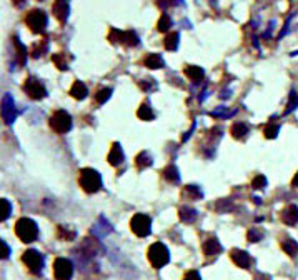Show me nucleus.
<instances>
[{"label": "nucleus", "instance_id": "nucleus-1", "mask_svg": "<svg viewBox=\"0 0 298 280\" xmlns=\"http://www.w3.org/2000/svg\"><path fill=\"white\" fill-rule=\"evenodd\" d=\"M79 184L84 192L95 193L102 188V175L93 169H80Z\"/></svg>", "mask_w": 298, "mask_h": 280}, {"label": "nucleus", "instance_id": "nucleus-2", "mask_svg": "<svg viewBox=\"0 0 298 280\" xmlns=\"http://www.w3.org/2000/svg\"><path fill=\"white\" fill-rule=\"evenodd\" d=\"M15 234L20 240H22V242L30 244V242H33V240H37L38 227L32 218L22 217V218H19L15 223Z\"/></svg>", "mask_w": 298, "mask_h": 280}, {"label": "nucleus", "instance_id": "nucleus-3", "mask_svg": "<svg viewBox=\"0 0 298 280\" xmlns=\"http://www.w3.org/2000/svg\"><path fill=\"white\" fill-rule=\"evenodd\" d=\"M25 24L30 29V32L38 33V35H44L47 30V24H49V19H47V14L40 8H33V10L27 12L25 15Z\"/></svg>", "mask_w": 298, "mask_h": 280}, {"label": "nucleus", "instance_id": "nucleus-4", "mask_svg": "<svg viewBox=\"0 0 298 280\" xmlns=\"http://www.w3.org/2000/svg\"><path fill=\"white\" fill-rule=\"evenodd\" d=\"M147 255H149V260L153 269H162V267L167 265L168 260H170V252H168V249L165 247V244L162 242H155L150 245Z\"/></svg>", "mask_w": 298, "mask_h": 280}, {"label": "nucleus", "instance_id": "nucleus-5", "mask_svg": "<svg viewBox=\"0 0 298 280\" xmlns=\"http://www.w3.org/2000/svg\"><path fill=\"white\" fill-rule=\"evenodd\" d=\"M49 124H50V128L55 133L63 135V133L70 132L72 128V115L68 114L67 110H55L54 114L50 115Z\"/></svg>", "mask_w": 298, "mask_h": 280}, {"label": "nucleus", "instance_id": "nucleus-6", "mask_svg": "<svg viewBox=\"0 0 298 280\" xmlns=\"http://www.w3.org/2000/svg\"><path fill=\"white\" fill-rule=\"evenodd\" d=\"M130 229L137 237H149L152 232V218L147 214H135L130 220Z\"/></svg>", "mask_w": 298, "mask_h": 280}, {"label": "nucleus", "instance_id": "nucleus-7", "mask_svg": "<svg viewBox=\"0 0 298 280\" xmlns=\"http://www.w3.org/2000/svg\"><path fill=\"white\" fill-rule=\"evenodd\" d=\"M22 262L27 265V269L32 274L38 275L44 269V255L40 252L35 250V249H29L22 253Z\"/></svg>", "mask_w": 298, "mask_h": 280}, {"label": "nucleus", "instance_id": "nucleus-8", "mask_svg": "<svg viewBox=\"0 0 298 280\" xmlns=\"http://www.w3.org/2000/svg\"><path fill=\"white\" fill-rule=\"evenodd\" d=\"M24 92L32 98V100H42L47 97V89L37 77H29L24 84Z\"/></svg>", "mask_w": 298, "mask_h": 280}, {"label": "nucleus", "instance_id": "nucleus-9", "mask_svg": "<svg viewBox=\"0 0 298 280\" xmlns=\"http://www.w3.org/2000/svg\"><path fill=\"white\" fill-rule=\"evenodd\" d=\"M17 115H19V112H17L14 97H12L10 93H3V97H2V119H3V122H5L7 125H10V124L15 122Z\"/></svg>", "mask_w": 298, "mask_h": 280}, {"label": "nucleus", "instance_id": "nucleus-10", "mask_svg": "<svg viewBox=\"0 0 298 280\" xmlns=\"http://www.w3.org/2000/svg\"><path fill=\"white\" fill-rule=\"evenodd\" d=\"M73 274V264L68 258L59 257L54 262V277L57 280H68Z\"/></svg>", "mask_w": 298, "mask_h": 280}, {"label": "nucleus", "instance_id": "nucleus-11", "mask_svg": "<svg viewBox=\"0 0 298 280\" xmlns=\"http://www.w3.org/2000/svg\"><path fill=\"white\" fill-rule=\"evenodd\" d=\"M98 250H102V245L97 239H85L84 242H82L80 249H79L80 257L85 258V260L93 258L98 253Z\"/></svg>", "mask_w": 298, "mask_h": 280}, {"label": "nucleus", "instance_id": "nucleus-12", "mask_svg": "<svg viewBox=\"0 0 298 280\" xmlns=\"http://www.w3.org/2000/svg\"><path fill=\"white\" fill-rule=\"evenodd\" d=\"M233 264L237 267H240V269H250L252 267V257H250V253L247 250H240V249H233L232 253H230Z\"/></svg>", "mask_w": 298, "mask_h": 280}, {"label": "nucleus", "instance_id": "nucleus-13", "mask_svg": "<svg viewBox=\"0 0 298 280\" xmlns=\"http://www.w3.org/2000/svg\"><path fill=\"white\" fill-rule=\"evenodd\" d=\"M52 12H54L55 19L60 24H65L68 19V12H70V5H68V2H65V0H57L52 5Z\"/></svg>", "mask_w": 298, "mask_h": 280}, {"label": "nucleus", "instance_id": "nucleus-14", "mask_svg": "<svg viewBox=\"0 0 298 280\" xmlns=\"http://www.w3.org/2000/svg\"><path fill=\"white\" fill-rule=\"evenodd\" d=\"M280 218H282L283 223H287V225H297L298 223V207L297 205H288L285 207V209L280 212Z\"/></svg>", "mask_w": 298, "mask_h": 280}, {"label": "nucleus", "instance_id": "nucleus-15", "mask_svg": "<svg viewBox=\"0 0 298 280\" xmlns=\"http://www.w3.org/2000/svg\"><path fill=\"white\" fill-rule=\"evenodd\" d=\"M109 163L114 167H119L120 163H123L125 160V155H123V150H122V145L119 144V142H115L114 145H112L110 152H109Z\"/></svg>", "mask_w": 298, "mask_h": 280}, {"label": "nucleus", "instance_id": "nucleus-16", "mask_svg": "<svg viewBox=\"0 0 298 280\" xmlns=\"http://www.w3.org/2000/svg\"><path fill=\"white\" fill-rule=\"evenodd\" d=\"M202 250H204V253L207 257H211V255H218V253H222V245H220V242L215 237H211V239H207L204 245H202Z\"/></svg>", "mask_w": 298, "mask_h": 280}, {"label": "nucleus", "instance_id": "nucleus-17", "mask_svg": "<svg viewBox=\"0 0 298 280\" xmlns=\"http://www.w3.org/2000/svg\"><path fill=\"white\" fill-rule=\"evenodd\" d=\"M248 132H250V127L245 122H235L230 128V133L233 135V139H237V140H245L248 135Z\"/></svg>", "mask_w": 298, "mask_h": 280}, {"label": "nucleus", "instance_id": "nucleus-18", "mask_svg": "<svg viewBox=\"0 0 298 280\" xmlns=\"http://www.w3.org/2000/svg\"><path fill=\"white\" fill-rule=\"evenodd\" d=\"M179 217H180V220H182L183 223H193L197 220L198 212L193 209V207L183 205V207H180V210H179Z\"/></svg>", "mask_w": 298, "mask_h": 280}, {"label": "nucleus", "instance_id": "nucleus-19", "mask_svg": "<svg viewBox=\"0 0 298 280\" xmlns=\"http://www.w3.org/2000/svg\"><path fill=\"white\" fill-rule=\"evenodd\" d=\"M144 65L147 68H152V70H157V68H163L165 67V62L158 54H147L144 59Z\"/></svg>", "mask_w": 298, "mask_h": 280}, {"label": "nucleus", "instance_id": "nucleus-20", "mask_svg": "<svg viewBox=\"0 0 298 280\" xmlns=\"http://www.w3.org/2000/svg\"><path fill=\"white\" fill-rule=\"evenodd\" d=\"M70 95L73 98H77V100H84V98L89 95L87 85H85L84 82H80V80L73 82V85H72V89H70Z\"/></svg>", "mask_w": 298, "mask_h": 280}, {"label": "nucleus", "instance_id": "nucleus-21", "mask_svg": "<svg viewBox=\"0 0 298 280\" xmlns=\"http://www.w3.org/2000/svg\"><path fill=\"white\" fill-rule=\"evenodd\" d=\"M152 163H153V158H152V155L147 152V150L140 152V154H138L137 157H135V165H137L138 170L149 169V167H152Z\"/></svg>", "mask_w": 298, "mask_h": 280}, {"label": "nucleus", "instance_id": "nucleus-22", "mask_svg": "<svg viewBox=\"0 0 298 280\" xmlns=\"http://www.w3.org/2000/svg\"><path fill=\"white\" fill-rule=\"evenodd\" d=\"M163 179L167 180V182L170 184H180V174H179V169L174 165V163H170V165H167L165 169H163Z\"/></svg>", "mask_w": 298, "mask_h": 280}, {"label": "nucleus", "instance_id": "nucleus-23", "mask_svg": "<svg viewBox=\"0 0 298 280\" xmlns=\"http://www.w3.org/2000/svg\"><path fill=\"white\" fill-rule=\"evenodd\" d=\"M47 52H49V38H42L40 42L33 44L32 49H30V54H32L33 59L42 57V55H45Z\"/></svg>", "mask_w": 298, "mask_h": 280}, {"label": "nucleus", "instance_id": "nucleus-24", "mask_svg": "<svg viewBox=\"0 0 298 280\" xmlns=\"http://www.w3.org/2000/svg\"><path fill=\"white\" fill-rule=\"evenodd\" d=\"M185 75H187L192 82H200L205 77V72H204V68H202V67L187 65V67H185Z\"/></svg>", "mask_w": 298, "mask_h": 280}, {"label": "nucleus", "instance_id": "nucleus-25", "mask_svg": "<svg viewBox=\"0 0 298 280\" xmlns=\"http://www.w3.org/2000/svg\"><path fill=\"white\" fill-rule=\"evenodd\" d=\"M57 235H59V239H62V240H75V237H77V230L73 229L72 225H59L57 227Z\"/></svg>", "mask_w": 298, "mask_h": 280}, {"label": "nucleus", "instance_id": "nucleus-26", "mask_svg": "<svg viewBox=\"0 0 298 280\" xmlns=\"http://www.w3.org/2000/svg\"><path fill=\"white\" fill-rule=\"evenodd\" d=\"M182 195L187 197L188 200H198L204 197V192H202V188L198 187V185H187V187L183 188Z\"/></svg>", "mask_w": 298, "mask_h": 280}, {"label": "nucleus", "instance_id": "nucleus-27", "mask_svg": "<svg viewBox=\"0 0 298 280\" xmlns=\"http://www.w3.org/2000/svg\"><path fill=\"white\" fill-rule=\"evenodd\" d=\"M122 45L125 47H138L140 45V38L133 30H125L123 37H122Z\"/></svg>", "mask_w": 298, "mask_h": 280}, {"label": "nucleus", "instance_id": "nucleus-28", "mask_svg": "<svg viewBox=\"0 0 298 280\" xmlns=\"http://www.w3.org/2000/svg\"><path fill=\"white\" fill-rule=\"evenodd\" d=\"M12 44L17 49V59H19V63L20 65H25V62H27V47H24L20 44L19 37H14L12 38Z\"/></svg>", "mask_w": 298, "mask_h": 280}, {"label": "nucleus", "instance_id": "nucleus-29", "mask_svg": "<svg viewBox=\"0 0 298 280\" xmlns=\"http://www.w3.org/2000/svg\"><path fill=\"white\" fill-rule=\"evenodd\" d=\"M282 249L287 255L290 257H297L298 255V242H295L293 239H285L282 240Z\"/></svg>", "mask_w": 298, "mask_h": 280}, {"label": "nucleus", "instance_id": "nucleus-30", "mask_svg": "<svg viewBox=\"0 0 298 280\" xmlns=\"http://www.w3.org/2000/svg\"><path fill=\"white\" fill-rule=\"evenodd\" d=\"M179 40H180V33L179 32H172V33H168V35L165 37L163 45H165L167 50L174 52V50L179 49Z\"/></svg>", "mask_w": 298, "mask_h": 280}, {"label": "nucleus", "instance_id": "nucleus-31", "mask_svg": "<svg viewBox=\"0 0 298 280\" xmlns=\"http://www.w3.org/2000/svg\"><path fill=\"white\" fill-rule=\"evenodd\" d=\"M137 115H138V119H142V120H153L155 119L152 107H150V103H147V102H144L140 107H138Z\"/></svg>", "mask_w": 298, "mask_h": 280}, {"label": "nucleus", "instance_id": "nucleus-32", "mask_svg": "<svg viewBox=\"0 0 298 280\" xmlns=\"http://www.w3.org/2000/svg\"><path fill=\"white\" fill-rule=\"evenodd\" d=\"M52 62L57 65L59 70H68V62H67V55L62 54V52H59V54H54L52 55Z\"/></svg>", "mask_w": 298, "mask_h": 280}, {"label": "nucleus", "instance_id": "nucleus-33", "mask_svg": "<svg viewBox=\"0 0 298 280\" xmlns=\"http://www.w3.org/2000/svg\"><path fill=\"white\" fill-rule=\"evenodd\" d=\"M98 220H100V223H102L103 227H98V225H95L93 229H92V234H93V235H97V237H103V235H105V234H110V232H112V227H110V223L107 222V220H105V218H103V217H100V218H98Z\"/></svg>", "mask_w": 298, "mask_h": 280}, {"label": "nucleus", "instance_id": "nucleus-34", "mask_svg": "<svg viewBox=\"0 0 298 280\" xmlns=\"http://www.w3.org/2000/svg\"><path fill=\"white\" fill-rule=\"evenodd\" d=\"M112 95V89L110 87H102L97 90V93H95V102L98 103V105H102V103H105L107 100L110 98Z\"/></svg>", "mask_w": 298, "mask_h": 280}, {"label": "nucleus", "instance_id": "nucleus-35", "mask_svg": "<svg viewBox=\"0 0 298 280\" xmlns=\"http://www.w3.org/2000/svg\"><path fill=\"white\" fill-rule=\"evenodd\" d=\"M172 27V19H170V15L168 14H163L160 19H158V22H157V30L158 32H167L168 29Z\"/></svg>", "mask_w": 298, "mask_h": 280}, {"label": "nucleus", "instance_id": "nucleus-36", "mask_svg": "<svg viewBox=\"0 0 298 280\" xmlns=\"http://www.w3.org/2000/svg\"><path fill=\"white\" fill-rule=\"evenodd\" d=\"M247 239H248V242H252V244L260 242V240L263 239V230L257 229V227H253V229H250V230H248Z\"/></svg>", "mask_w": 298, "mask_h": 280}, {"label": "nucleus", "instance_id": "nucleus-37", "mask_svg": "<svg viewBox=\"0 0 298 280\" xmlns=\"http://www.w3.org/2000/svg\"><path fill=\"white\" fill-rule=\"evenodd\" d=\"M122 37H123V32H122V30H119V29H110V32H109V40H110V44H114V45L122 44Z\"/></svg>", "mask_w": 298, "mask_h": 280}, {"label": "nucleus", "instance_id": "nucleus-38", "mask_svg": "<svg viewBox=\"0 0 298 280\" xmlns=\"http://www.w3.org/2000/svg\"><path fill=\"white\" fill-rule=\"evenodd\" d=\"M138 85H140V89L144 90V92H152V90H157V82H155L153 79H144L138 82Z\"/></svg>", "mask_w": 298, "mask_h": 280}, {"label": "nucleus", "instance_id": "nucleus-39", "mask_svg": "<svg viewBox=\"0 0 298 280\" xmlns=\"http://www.w3.org/2000/svg\"><path fill=\"white\" fill-rule=\"evenodd\" d=\"M280 132V125H276V124H268L265 128H263V133H265L267 139H275L276 135H278Z\"/></svg>", "mask_w": 298, "mask_h": 280}, {"label": "nucleus", "instance_id": "nucleus-40", "mask_svg": "<svg viewBox=\"0 0 298 280\" xmlns=\"http://www.w3.org/2000/svg\"><path fill=\"white\" fill-rule=\"evenodd\" d=\"M267 187V177L262 174H258L257 177L252 180V188L253 190H262V188Z\"/></svg>", "mask_w": 298, "mask_h": 280}, {"label": "nucleus", "instance_id": "nucleus-41", "mask_svg": "<svg viewBox=\"0 0 298 280\" xmlns=\"http://www.w3.org/2000/svg\"><path fill=\"white\" fill-rule=\"evenodd\" d=\"M235 114H237V110L228 112L225 107H220V109L211 112V117H232V115H235Z\"/></svg>", "mask_w": 298, "mask_h": 280}, {"label": "nucleus", "instance_id": "nucleus-42", "mask_svg": "<svg viewBox=\"0 0 298 280\" xmlns=\"http://www.w3.org/2000/svg\"><path fill=\"white\" fill-rule=\"evenodd\" d=\"M2 205H3V214H2V222H5L8 217H10L12 212V205L7 199H2Z\"/></svg>", "mask_w": 298, "mask_h": 280}, {"label": "nucleus", "instance_id": "nucleus-43", "mask_svg": "<svg viewBox=\"0 0 298 280\" xmlns=\"http://www.w3.org/2000/svg\"><path fill=\"white\" fill-rule=\"evenodd\" d=\"M295 105H298V98H297V93L295 92H292V95H290V103H288V109L285 110V115L287 114H290V112L295 109Z\"/></svg>", "mask_w": 298, "mask_h": 280}, {"label": "nucleus", "instance_id": "nucleus-44", "mask_svg": "<svg viewBox=\"0 0 298 280\" xmlns=\"http://www.w3.org/2000/svg\"><path fill=\"white\" fill-rule=\"evenodd\" d=\"M183 280H202V279H200V274H198L197 270H188V272L185 274Z\"/></svg>", "mask_w": 298, "mask_h": 280}, {"label": "nucleus", "instance_id": "nucleus-45", "mask_svg": "<svg viewBox=\"0 0 298 280\" xmlns=\"http://www.w3.org/2000/svg\"><path fill=\"white\" fill-rule=\"evenodd\" d=\"M0 245H2L3 252H2V258H8V255H10V247L7 245L5 240H0Z\"/></svg>", "mask_w": 298, "mask_h": 280}, {"label": "nucleus", "instance_id": "nucleus-46", "mask_svg": "<svg viewBox=\"0 0 298 280\" xmlns=\"http://www.w3.org/2000/svg\"><path fill=\"white\" fill-rule=\"evenodd\" d=\"M253 280H271V277H270V275H267V274L258 272V274H255Z\"/></svg>", "mask_w": 298, "mask_h": 280}, {"label": "nucleus", "instance_id": "nucleus-47", "mask_svg": "<svg viewBox=\"0 0 298 280\" xmlns=\"http://www.w3.org/2000/svg\"><path fill=\"white\" fill-rule=\"evenodd\" d=\"M292 185H293V187H297V188H298V172H297L295 177H293V180H292Z\"/></svg>", "mask_w": 298, "mask_h": 280}]
</instances>
